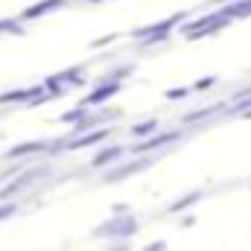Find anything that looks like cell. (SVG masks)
Listing matches in <instances>:
<instances>
[{"label": "cell", "mask_w": 251, "mask_h": 251, "mask_svg": "<svg viewBox=\"0 0 251 251\" xmlns=\"http://www.w3.org/2000/svg\"><path fill=\"white\" fill-rule=\"evenodd\" d=\"M64 0H44V3H38L35 9H26L24 12V18H38V15H44V12H50L53 6H62Z\"/></svg>", "instance_id": "obj_1"}, {"label": "cell", "mask_w": 251, "mask_h": 251, "mask_svg": "<svg viewBox=\"0 0 251 251\" xmlns=\"http://www.w3.org/2000/svg\"><path fill=\"white\" fill-rule=\"evenodd\" d=\"M237 15H251V0H243V3H234L225 9V18H237Z\"/></svg>", "instance_id": "obj_2"}]
</instances>
